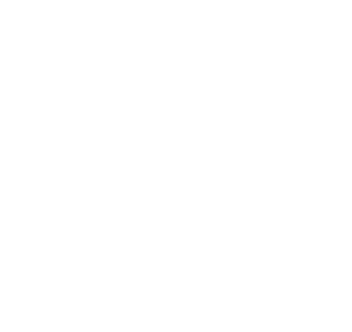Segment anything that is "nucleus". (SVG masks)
<instances>
[]
</instances>
